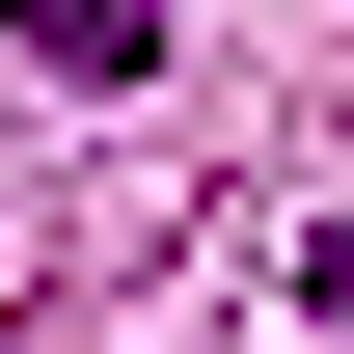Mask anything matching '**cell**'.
<instances>
[{
	"instance_id": "6da1fadb",
	"label": "cell",
	"mask_w": 354,
	"mask_h": 354,
	"mask_svg": "<svg viewBox=\"0 0 354 354\" xmlns=\"http://www.w3.org/2000/svg\"><path fill=\"white\" fill-rule=\"evenodd\" d=\"M0 55H28V82H136V55H164V0H0Z\"/></svg>"
}]
</instances>
